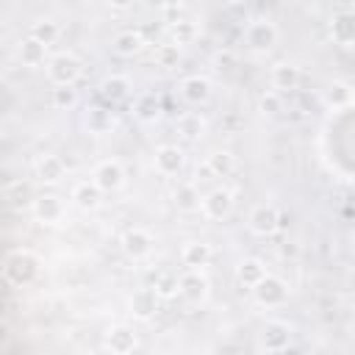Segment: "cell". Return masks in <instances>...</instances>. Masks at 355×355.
Listing matches in <instances>:
<instances>
[{
	"mask_svg": "<svg viewBox=\"0 0 355 355\" xmlns=\"http://www.w3.org/2000/svg\"><path fill=\"white\" fill-rule=\"evenodd\" d=\"M197 36H200V28L194 19H178L172 25V42L175 44H191Z\"/></svg>",
	"mask_w": 355,
	"mask_h": 355,
	"instance_id": "836d02e7",
	"label": "cell"
},
{
	"mask_svg": "<svg viewBox=\"0 0 355 355\" xmlns=\"http://www.w3.org/2000/svg\"><path fill=\"white\" fill-rule=\"evenodd\" d=\"M178 133L186 139V141H200L205 136V119L200 114H183L178 119Z\"/></svg>",
	"mask_w": 355,
	"mask_h": 355,
	"instance_id": "f546056e",
	"label": "cell"
},
{
	"mask_svg": "<svg viewBox=\"0 0 355 355\" xmlns=\"http://www.w3.org/2000/svg\"><path fill=\"white\" fill-rule=\"evenodd\" d=\"M324 103L330 105V108H347L352 100H355V92H352V86L349 83H344V80H333V83H327V89H324Z\"/></svg>",
	"mask_w": 355,
	"mask_h": 355,
	"instance_id": "83f0119b",
	"label": "cell"
},
{
	"mask_svg": "<svg viewBox=\"0 0 355 355\" xmlns=\"http://www.w3.org/2000/svg\"><path fill=\"white\" fill-rule=\"evenodd\" d=\"M180 297L191 305H202L211 297V280L202 269H186L180 272Z\"/></svg>",
	"mask_w": 355,
	"mask_h": 355,
	"instance_id": "52a82bcc",
	"label": "cell"
},
{
	"mask_svg": "<svg viewBox=\"0 0 355 355\" xmlns=\"http://www.w3.org/2000/svg\"><path fill=\"white\" fill-rule=\"evenodd\" d=\"M250 291H252V297L261 308H280V305L288 302V294H291L288 283L283 277L272 275V272H266V277L261 283H255Z\"/></svg>",
	"mask_w": 355,
	"mask_h": 355,
	"instance_id": "5b68a950",
	"label": "cell"
},
{
	"mask_svg": "<svg viewBox=\"0 0 355 355\" xmlns=\"http://www.w3.org/2000/svg\"><path fill=\"white\" fill-rule=\"evenodd\" d=\"M269 80H272V89H277V92L283 94V92H291V89H297V86H300L302 72H300V67H297V64H291V61H280V64H275V67H272Z\"/></svg>",
	"mask_w": 355,
	"mask_h": 355,
	"instance_id": "ac0fdd59",
	"label": "cell"
},
{
	"mask_svg": "<svg viewBox=\"0 0 355 355\" xmlns=\"http://www.w3.org/2000/svg\"><path fill=\"white\" fill-rule=\"evenodd\" d=\"M144 50V36L139 31H119L114 36V53L122 58H133Z\"/></svg>",
	"mask_w": 355,
	"mask_h": 355,
	"instance_id": "d4e9b609",
	"label": "cell"
},
{
	"mask_svg": "<svg viewBox=\"0 0 355 355\" xmlns=\"http://www.w3.org/2000/svg\"><path fill=\"white\" fill-rule=\"evenodd\" d=\"M17 58H19L22 67H28V69H39L44 61H50V58H47V44L39 42V39H33V36L28 33V36L17 44Z\"/></svg>",
	"mask_w": 355,
	"mask_h": 355,
	"instance_id": "2e32d148",
	"label": "cell"
},
{
	"mask_svg": "<svg viewBox=\"0 0 355 355\" xmlns=\"http://www.w3.org/2000/svg\"><path fill=\"white\" fill-rule=\"evenodd\" d=\"M280 108H283V97H280L277 89H269V92H263V94L258 97V111H261V114L275 116V114H280Z\"/></svg>",
	"mask_w": 355,
	"mask_h": 355,
	"instance_id": "d590c367",
	"label": "cell"
},
{
	"mask_svg": "<svg viewBox=\"0 0 355 355\" xmlns=\"http://www.w3.org/2000/svg\"><path fill=\"white\" fill-rule=\"evenodd\" d=\"M277 25L269 22V19H252L247 28H244V47L255 55H266L275 50L277 44Z\"/></svg>",
	"mask_w": 355,
	"mask_h": 355,
	"instance_id": "3957f363",
	"label": "cell"
},
{
	"mask_svg": "<svg viewBox=\"0 0 355 355\" xmlns=\"http://www.w3.org/2000/svg\"><path fill=\"white\" fill-rule=\"evenodd\" d=\"M178 92H180V97H183L189 105H202V103H208V97H211V80H208L205 75H189V78L180 80Z\"/></svg>",
	"mask_w": 355,
	"mask_h": 355,
	"instance_id": "e0dca14e",
	"label": "cell"
},
{
	"mask_svg": "<svg viewBox=\"0 0 355 355\" xmlns=\"http://www.w3.org/2000/svg\"><path fill=\"white\" fill-rule=\"evenodd\" d=\"M130 89H133V86H130V80H128L125 75H108V78L100 80V97L108 100V103H122V100H128Z\"/></svg>",
	"mask_w": 355,
	"mask_h": 355,
	"instance_id": "cb8c5ba5",
	"label": "cell"
},
{
	"mask_svg": "<svg viewBox=\"0 0 355 355\" xmlns=\"http://www.w3.org/2000/svg\"><path fill=\"white\" fill-rule=\"evenodd\" d=\"M352 255H355V236H352Z\"/></svg>",
	"mask_w": 355,
	"mask_h": 355,
	"instance_id": "60d3db41",
	"label": "cell"
},
{
	"mask_svg": "<svg viewBox=\"0 0 355 355\" xmlns=\"http://www.w3.org/2000/svg\"><path fill=\"white\" fill-rule=\"evenodd\" d=\"M247 225H250V230L255 236H263L266 239V236H272V233L280 230V211L272 202H258V205H252V211L247 216Z\"/></svg>",
	"mask_w": 355,
	"mask_h": 355,
	"instance_id": "9c48e42d",
	"label": "cell"
},
{
	"mask_svg": "<svg viewBox=\"0 0 355 355\" xmlns=\"http://www.w3.org/2000/svg\"><path fill=\"white\" fill-rule=\"evenodd\" d=\"M153 164H155L158 175L172 178V175H178V172L183 169L186 155H183V150L175 147V144H161V147L155 150V155H153Z\"/></svg>",
	"mask_w": 355,
	"mask_h": 355,
	"instance_id": "5bb4252c",
	"label": "cell"
},
{
	"mask_svg": "<svg viewBox=\"0 0 355 355\" xmlns=\"http://www.w3.org/2000/svg\"><path fill=\"white\" fill-rule=\"evenodd\" d=\"M136 0H105V6L108 8H114V11H125V8H130Z\"/></svg>",
	"mask_w": 355,
	"mask_h": 355,
	"instance_id": "f35d334b",
	"label": "cell"
},
{
	"mask_svg": "<svg viewBox=\"0 0 355 355\" xmlns=\"http://www.w3.org/2000/svg\"><path fill=\"white\" fill-rule=\"evenodd\" d=\"M58 33H61L58 22H55V19H47V17H44V19H36V22L31 25V36H33V39H39V42H44L47 47L58 39Z\"/></svg>",
	"mask_w": 355,
	"mask_h": 355,
	"instance_id": "1f68e13d",
	"label": "cell"
},
{
	"mask_svg": "<svg viewBox=\"0 0 355 355\" xmlns=\"http://www.w3.org/2000/svg\"><path fill=\"white\" fill-rule=\"evenodd\" d=\"M153 288H155V294L161 297V300H172V297H178L180 294V275L178 272H158L155 275V280H153Z\"/></svg>",
	"mask_w": 355,
	"mask_h": 355,
	"instance_id": "4dcf8cb0",
	"label": "cell"
},
{
	"mask_svg": "<svg viewBox=\"0 0 355 355\" xmlns=\"http://www.w3.org/2000/svg\"><path fill=\"white\" fill-rule=\"evenodd\" d=\"M155 64L161 69H175L180 64V44L175 42H166V44H158L155 47Z\"/></svg>",
	"mask_w": 355,
	"mask_h": 355,
	"instance_id": "d6a6232c",
	"label": "cell"
},
{
	"mask_svg": "<svg viewBox=\"0 0 355 355\" xmlns=\"http://www.w3.org/2000/svg\"><path fill=\"white\" fill-rule=\"evenodd\" d=\"M92 180L100 186L103 194H111V191H119L125 186V166L116 161V158H103L94 172H92Z\"/></svg>",
	"mask_w": 355,
	"mask_h": 355,
	"instance_id": "ba28073f",
	"label": "cell"
},
{
	"mask_svg": "<svg viewBox=\"0 0 355 355\" xmlns=\"http://www.w3.org/2000/svg\"><path fill=\"white\" fill-rule=\"evenodd\" d=\"M3 197H6V205L11 211H22V208H31L33 205V186L28 180H8L6 189H3Z\"/></svg>",
	"mask_w": 355,
	"mask_h": 355,
	"instance_id": "ffe728a7",
	"label": "cell"
},
{
	"mask_svg": "<svg viewBox=\"0 0 355 355\" xmlns=\"http://www.w3.org/2000/svg\"><path fill=\"white\" fill-rule=\"evenodd\" d=\"M100 200H103V191H100V186H97L94 180H80V183H75V189H72V202H75L80 211H94V208L100 205Z\"/></svg>",
	"mask_w": 355,
	"mask_h": 355,
	"instance_id": "603a6c76",
	"label": "cell"
},
{
	"mask_svg": "<svg viewBox=\"0 0 355 355\" xmlns=\"http://www.w3.org/2000/svg\"><path fill=\"white\" fill-rule=\"evenodd\" d=\"M233 166H236V158L230 150H214L205 161V172L211 178H227L233 172Z\"/></svg>",
	"mask_w": 355,
	"mask_h": 355,
	"instance_id": "f1b7e54d",
	"label": "cell"
},
{
	"mask_svg": "<svg viewBox=\"0 0 355 355\" xmlns=\"http://www.w3.org/2000/svg\"><path fill=\"white\" fill-rule=\"evenodd\" d=\"M236 277H239L241 286L252 288L255 283H261V280L266 277V263H263L261 258H244V261L236 266Z\"/></svg>",
	"mask_w": 355,
	"mask_h": 355,
	"instance_id": "4316f807",
	"label": "cell"
},
{
	"mask_svg": "<svg viewBox=\"0 0 355 355\" xmlns=\"http://www.w3.org/2000/svg\"><path fill=\"white\" fill-rule=\"evenodd\" d=\"M42 272V258L31 250H11L6 255V263H3V277L6 283L22 288V286H31Z\"/></svg>",
	"mask_w": 355,
	"mask_h": 355,
	"instance_id": "6da1fadb",
	"label": "cell"
},
{
	"mask_svg": "<svg viewBox=\"0 0 355 355\" xmlns=\"http://www.w3.org/2000/svg\"><path fill=\"white\" fill-rule=\"evenodd\" d=\"M83 125H86V130H89V133H94V136H103V133H108V130L114 128V114H111L108 108L92 105V108H86Z\"/></svg>",
	"mask_w": 355,
	"mask_h": 355,
	"instance_id": "484cf974",
	"label": "cell"
},
{
	"mask_svg": "<svg viewBox=\"0 0 355 355\" xmlns=\"http://www.w3.org/2000/svg\"><path fill=\"white\" fill-rule=\"evenodd\" d=\"M211 258H214V250L208 241H186L180 250V263L186 269H202L211 263Z\"/></svg>",
	"mask_w": 355,
	"mask_h": 355,
	"instance_id": "44dd1931",
	"label": "cell"
},
{
	"mask_svg": "<svg viewBox=\"0 0 355 355\" xmlns=\"http://www.w3.org/2000/svg\"><path fill=\"white\" fill-rule=\"evenodd\" d=\"M103 347H105L108 352H114V355H130V352L139 347V336H136V330L128 327V324H114V327L105 333Z\"/></svg>",
	"mask_w": 355,
	"mask_h": 355,
	"instance_id": "7c38bea8",
	"label": "cell"
},
{
	"mask_svg": "<svg viewBox=\"0 0 355 355\" xmlns=\"http://www.w3.org/2000/svg\"><path fill=\"white\" fill-rule=\"evenodd\" d=\"M172 202H175L178 211L191 214V211H200V205H202V194H200L197 183H178V186L172 189Z\"/></svg>",
	"mask_w": 355,
	"mask_h": 355,
	"instance_id": "7402d4cb",
	"label": "cell"
},
{
	"mask_svg": "<svg viewBox=\"0 0 355 355\" xmlns=\"http://www.w3.org/2000/svg\"><path fill=\"white\" fill-rule=\"evenodd\" d=\"M214 67H216L219 72H233V67H236V55H233L230 50H219V53L214 55Z\"/></svg>",
	"mask_w": 355,
	"mask_h": 355,
	"instance_id": "74e56055",
	"label": "cell"
},
{
	"mask_svg": "<svg viewBox=\"0 0 355 355\" xmlns=\"http://www.w3.org/2000/svg\"><path fill=\"white\" fill-rule=\"evenodd\" d=\"M50 103H53L58 111H69V108L78 103V92H75V86H55L53 94H50Z\"/></svg>",
	"mask_w": 355,
	"mask_h": 355,
	"instance_id": "e575fe53",
	"label": "cell"
},
{
	"mask_svg": "<svg viewBox=\"0 0 355 355\" xmlns=\"http://www.w3.org/2000/svg\"><path fill=\"white\" fill-rule=\"evenodd\" d=\"M158 3H161L164 8H180V6L186 3V0H158Z\"/></svg>",
	"mask_w": 355,
	"mask_h": 355,
	"instance_id": "ab89813d",
	"label": "cell"
},
{
	"mask_svg": "<svg viewBox=\"0 0 355 355\" xmlns=\"http://www.w3.org/2000/svg\"><path fill=\"white\" fill-rule=\"evenodd\" d=\"M294 338V327L286 319H266L261 333H258V349L261 352H283L291 347Z\"/></svg>",
	"mask_w": 355,
	"mask_h": 355,
	"instance_id": "277c9868",
	"label": "cell"
},
{
	"mask_svg": "<svg viewBox=\"0 0 355 355\" xmlns=\"http://www.w3.org/2000/svg\"><path fill=\"white\" fill-rule=\"evenodd\" d=\"M64 178H67V164H64L58 155L47 153V155H42V158L36 161V180H39V183L55 186V183H61Z\"/></svg>",
	"mask_w": 355,
	"mask_h": 355,
	"instance_id": "d6986e66",
	"label": "cell"
},
{
	"mask_svg": "<svg viewBox=\"0 0 355 355\" xmlns=\"http://www.w3.org/2000/svg\"><path fill=\"white\" fill-rule=\"evenodd\" d=\"M327 31H330V39L336 44H341V47L355 44V11H336L330 17Z\"/></svg>",
	"mask_w": 355,
	"mask_h": 355,
	"instance_id": "9a60e30c",
	"label": "cell"
},
{
	"mask_svg": "<svg viewBox=\"0 0 355 355\" xmlns=\"http://www.w3.org/2000/svg\"><path fill=\"white\" fill-rule=\"evenodd\" d=\"M233 205H236L233 191L225 189V186H216V189H211L208 194H202V205H200V211H202L205 219H211V222H222V219H227V216L233 214Z\"/></svg>",
	"mask_w": 355,
	"mask_h": 355,
	"instance_id": "8992f818",
	"label": "cell"
},
{
	"mask_svg": "<svg viewBox=\"0 0 355 355\" xmlns=\"http://www.w3.org/2000/svg\"><path fill=\"white\" fill-rule=\"evenodd\" d=\"M158 294H155V288L150 286V288H136L133 294H130V300H128V308H130V316L133 319H139V322H147V319H153L155 316V311H158Z\"/></svg>",
	"mask_w": 355,
	"mask_h": 355,
	"instance_id": "4fadbf2b",
	"label": "cell"
},
{
	"mask_svg": "<svg viewBox=\"0 0 355 355\" xmlns=\"http://www.w3.org/2000/svg\"><path fill=\"white\" fill-rule=\"evenodd\" d=\"M153 247H155V239H153V233L144 230V227H130V230H125V236H122V250H125V255L133 258V261H144V258L153 252Z\"/></svg>",
	"mask_w": 355,
	"mask_h": 355,
	"instance_id": "8fae6325",
	"label": "cell"
},
{
	"mask_svg": "<svg viewBox=\"0 0 355 355\" xmlns=\"http://www.w3.org/2000/svg\"><path fill=\"white\" fill-rule=\"evenodd\" d=\"M31 214L42 225H58L64 219V214H67V205H64V200L58 194H39L33 200V205H31Z\"/></svg>",
	"mask_w": 355,
	"mask_h": 355,
	"instance_id": "30bf717a",
	"label": "cell"
},
{
	"mask_svg": "<svg viewBox=\"0 0 355 355\" xmlns=\"http://www.w3.org/2000/svg\"><path fill=\"white\" fill-rule=\"evenodd\" d=\"M136 116L144 119V122L158 119V116H161V105H158V100H155L153 94H144V97L136 103Z\"/></svg>",
	"mask_w": 355,
	"mask_h": 355,
	"instance_id": "8d00e7d4",
	"label": "cell"
},
{
	"mask_svg": "<svg viewBox=\"0 0 355 355\" xmlns=\"http://www.w3.org/2000/svg\"><path fill=\"white\" fill-rule=\"evenodd\" d=\"M44 69H47V78H50L53 86H75L80 80V75H83V61L75 53L64 50V53L50 55Z\"/></svg>",
	"mask_w": 355,
	"mask_h": 355,
	"instance_id": "7a4b0ae2",
	"label": "cell"
}]
</instances>
